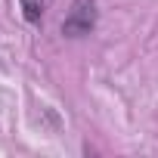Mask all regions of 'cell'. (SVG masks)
Segmentation results:
<instances>
[{
	"label": "cell",
	"mask_w": 158,
	"mask_h": 158,
	"mask_svg": "<svg viewBox=\"0 0 158 158\" xmlns=\"http://www.w3.org/2000/svg\"><path fill=\"white\" fill-rule=\"evenodd\" d=\"M96 28V0H71V10L62 19L65 37H87Z\"/></svg>",
	"instance_id": "obj_1"
},
{
	"label": "cell",
	"mask_w": 158,
	"mask_h": 158,
	"mask_svg": "<svg viewBox=\"0 0 158 158\" xmlns=\"http://www.w3.org/2000/svg\"><path fill=\"white\" fill-rule=\"evenodd\" d=\"M44 6H47V0H19V10H22V19L28 25H37L40 16H44Z\"/></svg>",
	"instance_id": "obj_2"
}]
</instances>
